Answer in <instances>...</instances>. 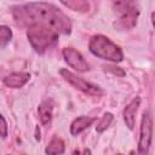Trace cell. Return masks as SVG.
I'll return each mask as SVG.
<instances>
[{
    "label": "cell",
    "mask_w": 155,
    "mask_h": 155,
    "mask_svg": "<svg viewBox=\"0 0 155 155\" xmlns=\"http://www.w3.org/2000/svg\"><path fill=\"white\" fill-rule=\"evenodd\" d=\"M12 15L17 24L27 28L41 24L51 28L56 33L69 35L71 22L57 6L48 2H28L12 7Z\"/></svg>",
    "instance_id": "obj_1"
},
{
    "label": "cell",
    "mask_w": 155,
    "mask_h": 155,
    "mask_svg": "<svg viewBox=\"0 0 155 155\" xmlns=\"http://www.w3.org/2000/svg\"><path fill=\"white\" fill-rule=\"evenodd\" d=\"M88 48L92 54H94L102 59L111 61L115 63H119L124 59V53H122L121 48L115 42H113L109 38H107L105 35H102V34L93 35L90 39Z\"/></svg>",
    "instance_id": "obj_2"
},
{
    "label": "cell",
    "mask_w": 155,
    "mask_h": 155,
    "mask_svg": "<svg viewBox=\"0 0 155 155\" xmlns=\"http://www.w3.org/2000/svg\"><path fill=\"white\" fill-rule=\"evenodd\" d=\"M27 38L38 53H44L51 45L58 40V33L48 27L41 24H34L28 27Z\"/></svg>",
    "instance_id": "obj_3"
},
{
    "label": "cell",
    "mask_w": 155,
    "mask_h": 155,
    "mask_svg": "<svg viewBox=\"0 0 155 155\" xmlns=\"http://www.w3.org/2000/svg\"><path fill=\"white\" fill-rule=\"evenodd\" d=\"M113 6L114 10L120 15L116 22H114V27L116 29L130 30L137 24L139 11L133 1H115Z\"/></svg>",
    "instance_id": "obj_4"
},
{
    "label": "cell",
    "mask_w": 155,
    "mask_h": 155,
    "mask_svg": "<svg viewBox=\"0 0 155 155\" xmlns=\"http://www.w3.org/2000/svg\"><path fill=\"white\" fill-rule=\"evenodd\" d=\"M153 139V119L149 111H144L140 121L139 140H138V153L139 155H147Z\"/></svg>",
    "instance_id": "obj_5"
},
{
    "label": "cell",
    "mask_w": 155,
    "mask_h": 155,
    "mask_svg": "<svg viewBox=\"0 0 155 155\" xmlns=\"http://www.w3.org/2000/svg\"><path fill=\"white\" fill-rule=\"evenodd\" d=\"M59 74L62 75V78L68 81L73 87L85 92V93H90V94H93V96H98V94H102L103 91L99 86L94 85V84H91L81 78H79L78 75H75L74 73L69 71L68 69H61L59 70Z\"/></svg>",
    "instance_id": "obj_6"
},
{
    "label": "cell",
    "mask_w": 155,
    "mask_h": 155,
    "mask_svg": "<svg viewBox=\"0 0 155 155\" xmlns=\"http://www.w3.org/2000/svg\"><path fill=\"white\" fill-rule=\"evenodd\" d=\"M62 53H63L64 61L73 69H75L78 71H81V73H85V71H87L90 69L88 63L85 61L82 54L79 51H76L75 48H73V47H64Z\"/></svg>",
    "instance_id": "obj_7"
},
{
    "label": "cell",
    "mask_w": 155,
    "mask_h": 155,
    "mask_svg": "<svg viewBox=\"0 0 155 155\" xmlns=\"http://www.w3.org/2000/svg\"><path fill=\"white\" fill-rule=\"evenodd\" d=\"M140 105V98L136 97L133 98L124 109L122 111V116H124V121L126 124V126L130 130H133L134 127V121H136V113L138 110V107Z\"/></svg>",
    "instance_id": "obj_8"
},
{
    "label": "cell",
    "mask_w": 155,
    "mask_h": 155,
    "mask_svg": "<svg viewBox=\"0 0 155 155\" xmlns=\"http://www.w3.org/2000/svg\"><path fill=\"white\" fill-rule=\"evenodd\" d=\"M30 79V74L25 71H17V73H11L10 75L4 78V84L7 87L11 88H21L23 87Z\"/></svg>",
    "instance_id": "obj_9"
},
{
    "label": "cell",
    "mask_w": 155,
    "mask_h": 155,
    "mask_svg": "<svg viewBox=\"0 0 155 155\" xmlns=\"http://www.w3.org/2000/svg\"><path fill=\"white\" fill-rule=\"evenodd\" d=\"M94 117H90V116H79L75 120H73V122L70 124V133L73 136H78L80 134L82 131H85L88 126H91L94 122Z\"/></svg>",
    "instance_id": "obj_10"
},
{
    "label": "cell",
    "mask_w": 155,
    "mask_h": 155,
    "mask_svg": "<svg viewBox=\"0 0 155 155\" xmlns=\"http://www.w3.org/2000/svg\"><path fill=\"white\" fill-rule=\"evenodd\" d=\"M38 113L39 117L42 125H48L52 120V114H53V103L52 101H44L39 104L38 107Z\"/></svg>",
    "instance_id": "obj_11"
},
{
    "label": "cell",
    "mask_w": 155,
    "mask_h": 155,
    "mask_svg": "<svg viewBox=\"0 0 155 155\" xmlns=\"http://www.w3.org/2000/svg\"><path fill=\"white\" fill-rule=\"evenodd\" d=\"M64 150H65V144L63 139L57 136H54L45 148L46 155H62Z\"/></svg>",
    "instance_id": "obj_12"
},
{
    "label": "cell",
    "mask_w": 155,
    "mask_h": 155,
    "mask_svg": "<svg viewBox=\"0 0 155 155\" xmlns=\"http://www.w3.org/2000/svg\"><path fill=\"white\" fill-rule=\"evenodd\" d=\"M113 119H114V116H113V114H111V113H104V114H103V116L101 117L99 122H98V124H97V126H96V131H97L98 133L104 132V131L110 126V124H111Z\"/></svg>",
    "instance_id": "obj_13"
},
{
    "label": "cell",
    "mask_w": 155,
    "mask_h": 155,
    "mask_svg": "<svg viewBox=\"0 0 155 155\" xmlns=\"http://www.w3.org/2000/svg\"><path fill=\"white\" fill-rule=\"evenodd\" d=\"M12 39V30L7 25H0V47L4 48Z\"/></svg>",
    "instance_id": "obj_14"
},
{
    "label": "cell",
    "mask_w": 155,
    "mask_h": 155,
    "mask_svg": "<svg viewBox=\"0 0 155 155\" xmlns=\"http://www.w3.org/2000/svg\"><path fill=\"white\" fill-rule=\"evenodd\" d=\"M63 5H65V6H68V7H70V8H73L74 11H86L87 8H88V4L87 2H84V1H63L62 2Z\"/></svg>",
    "instance_id": "obj_15"
},
{
    "label": "cell",
    "mask_w": 155,
    "mask_h": 155,
    "mask_svg": "<svg viewBox=\"0 0 155 155\" xmlns=\"http://www.w3.org/2000/svg\"><path fill=\"white\" fill-rule=\"evenodd\" d=\"M7 132H8V130H7V122H6L5 117L0 114V136L2 138H6L7 137Z\"/></svg>",
    "instance_id": "obj_16"
},
{
    "label": "cell",
    "mask_w": 155,
    "mask_h": 155,
    "mask_svg": "<svg viewBox=\"0 0 155 155\" xmlns=\"http://www.w3.org/2000/svg\"><path fill=\"white\" fill-rule=\"evenodd\" d=\"M107 68H108L109 71H111V73H114L116 75H120V76H124L125 75V71L121 68H119V67H107Z\"/></svg>",
    "instance_id": "obj_17"
},
{
    "label": "cell",
    "mask_w": 155,
    "mask_h": 155,
    "mask_svg": "<svg viewBox=\"0 0 155 155\" xmlns=\"http://www.w3.org/2000/svg\"><path fill=\"white\" fill-rule=\"evenodd\" d=\"M35 139L36 140H40V130H39V126L35 127Z\"/></svg>",
    "instance_id": "obj_18"
},
{
    "label": "cell",
    "mask_w": 155,
    "mask_h": 155,
    "mask_svg": "<svg viewBox=\"0 0 155 155\" xmlns=\"http://www.w3.org/2000/svg\"><path fill=\"white\" fill-rule=\"evenodd\" d=\"M82 155H92V154H91V150L86 148V149H84V153H82Z\"/></svg>",
    "instance_id": "obj_19"
},
{
    "label": "cell",
    "mask_w": 155,
    "mask_h": 155,
    "mask_svg": "<svg viewBox=\"0 0 155 155\" xmlns=\"http://www.w3.org/2000/svg\"><path fill=\"white\" fill-rule=\"evenodd\" d=\"M71 155H80V151H79V149H75L74 151H73V154Z\"/></svg>",
    "instance_id": "obj_20"
},
{
    "label": "cell",
    "mask_w": 155,
    "mask_h": 155,
    "mask_svg": "<svg viewBox=\"0 0 155 155\" xmlns=\"http://www.w3.org/2000/svg\"><path fill=\"white\" fill-rule=\"evenodd\" d=\"M130 155H136V153H134V151H133V150H132V151H131V153H130Z\"/></svg>",
    "instance_id": "obj_21"
},
{
    "label": "cell",
    "mask_w": 155,
    "mask_h": 155,
    "mask_svg": "<svg viewBox=\"0 0 155 155\" xmlns=\"http://www.w3.org/2000/svg\"><path fill=\"white\" fill-rule=\"evenodd\" d=\"M116 155H122V154H116Z\"/></svg>",
    "instance_id": "obj_22"
}]
</instances>
